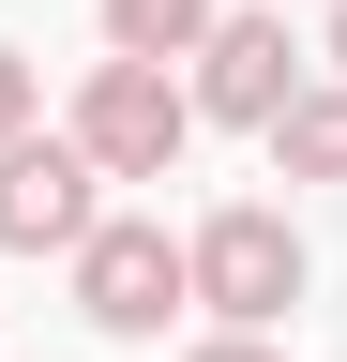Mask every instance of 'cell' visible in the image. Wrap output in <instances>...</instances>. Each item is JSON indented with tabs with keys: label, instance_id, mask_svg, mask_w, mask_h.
Segmentation results:
<instances>
[{
	"label": "cell",
	"instance_id": "obj_1",
	"mask_svg": "<svg viewBox=\"0 0 347 362\" xmlns=\"http://www.w3.org/2000/svg\"><path fill=\"white\" fill-rule=\"evenodd\" d=\"M182 257H196V317H211V332H287V302L317 287V257H302V226H287L272 197L196 211V226H182Z\"/></svg>",
	"mask_w": 347,
	"mask_h": 362
},
{
	"label": "cell",
	"instance_id": "obj_2",
	"mask_svg": "<svg viewBox=\"0 0 347 362\" xmlns=\"http://www.w3.org/2000/svg\"><path fill=\"white\" fill-rule=\"evenodd\" d=\"M61 272H76V317H91L106 347H151L166 317H196V257H182V226H166V211H106Z\"/></svg>",
	"mask_w": 347,
	"mask_h": 362
},
{
	"label": "cell",
	"instance_id": "obj_3",
	"mask_svg": "<svg viewBox=\"0 0 347 362\" xmlns=\"http://www.w3.org/2000/svg\"><path fill=\"white\" fill-rule=\"evenodd\" d=\"M61 136H76L106 181H166V166L196 151V90L166 76V61H91V76H76V121H61Z\"/></svg>",
	"mask_w": 347,
	"mask_h": 362
},
{
	"label": "cell",
	"instance_id": "obj_4",
	"mask_svg": "<svg viewBox=\"0 0 347 362\" xmlns=\"http://www.w3.org/2000/svg\"><path fill=\"white\" fill-rule=\"evenodd\" d=\"M302 45H287V0H257V16H211V45H196V121H227V136H272L287 106H302Z\"/></svg>",
	"mask_w": 347,
	"mask_h": 362
},
{
	"label": "cell",
	"instance_id": "obj_5",
	"mask_svg": "<svg viewBox=\"0 0 347 362\" xmlns=\"http://www.w3.org/2000/svg\"><path fill=\"white\" fill-rule=\"evenodd\" d=\"M91 226H106V166L30 121L16 151H0V257H76Z\"/></svg>",
	"mask_w": 347,
	"mask_h": 362
},
{
	"label": "cell",
	"instance_id": "obj_6",
	"mask_svg": "<svg viewBox=\"0 0 347 362\" xmlns=\"http://www.w3.org/2000/svg\"><path fill=\"white\" fill-rule=\"evenodd\" d=\"M91 16H106V61H196L227 0H91Z\"/></svg>",
	"mask_w": 347,
	"mask_h": 362
},
{
	"label": "cell",
	"instance_id": "obj_7",
	"mask_svg": "<svg viewBox=\"0 0 347 362\" xmlns=\"http://www.w3.org/2000/svg\"><path fill=\"white\" fill-rule=\"evenodd\" d=\"M272 166L287 181H347V76H302V106L272 121Z\"/></svg>",
	"mask_w": 347,
	"mask_h": 362
},
{
	"label": "cell",
	"instance_id": "obj_8",
	"mask_svg": "<svg viewBox=\"0 0 347 362\" xmlns=\"http://www.w3.org/2000/svg\"><path fill=\"white\" fill-rule=\"evenodd\" d=\"M30 121H46V61H30V45H0V151H16Z\"/></svg>",
	"mask_w": 347,
	"mask_h": 362
},
{
	"label": "cell",
	"instance_id": "obj_9",
	"mask_svg": "<svg viewBox=\"0 0 347 362\" xmlns=\"http://www.w3.org/2000/svg\"><path fill=\"white\" fill-rule=\"evenodd\" d=\"M182 362H287V332H196Z\"/></svg>",
	"mask_w": 347,
	"mask_h": 362
},
{
	"label": "cell",
	"instance_id": "obj_10",
	"mask_svg": "<svg viewBox=\"0 0 347 362\" xmlns=\"http://www.w3.org/2000/svg\"><path fill=\"white\" fill-rule=\"evenodd\" d=\"M332 76H347V0H332Z\"/></svg>",
	"mask_w": 347,
	"mask_h": 362
}]
</instances>
